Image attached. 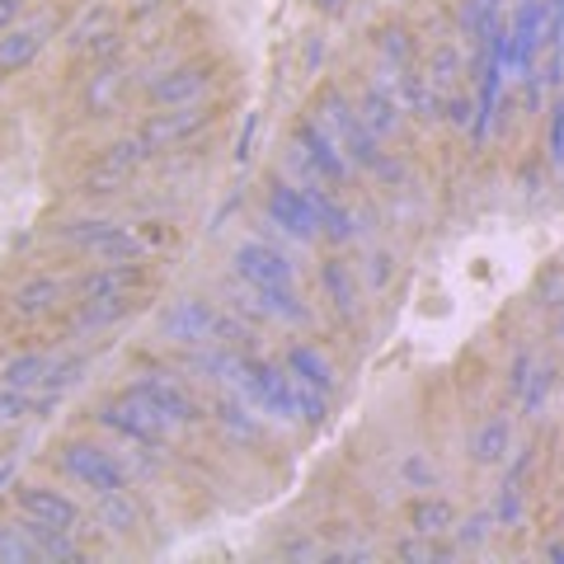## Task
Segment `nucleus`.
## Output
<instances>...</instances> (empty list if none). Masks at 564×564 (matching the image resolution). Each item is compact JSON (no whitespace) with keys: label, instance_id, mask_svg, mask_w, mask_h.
I'll use <instances>...</instances> for the list:
<instances>
[{"label":"nucleus","instance_id":"f8f14e48","mask_svg":"<svg viewBox=\"0 0 564 564\" xmlns=\"http://www.w3.org/2000/svg\"><path fill=\"white\" fill-rule=\"evenodd\" d=\"M141 282H147L141 263H99L76 282V296H132Z\"/></svg>","mask_w":564,"mask_h":564},{"label":"nucleus","instance_id":"c03bdc74","mask_svg":"<svg viewBox=\"0 0 564 564\" xmlns=\"http://www.w3.org/2000/svg\"><path fill=\"white\" fill-rule=\"evenodd\" d=\"M20 6H24V0H0V33L20 20Z\"/></svg>","mask_w":564,"mask_h":564},{"label":"nucleus","instance_id":"b1692460","mask_svg":"<svg viewBox=\"0 0 564 564\" xmlns=\"http://www.w3.org/2000/svg\"><path fill=\"white\" fill-rule=\"evenodd\" d=\"M95 518L104 522V527H109V532L113 536H128V532H137V503L128 499V494H99V503H95Z\"/></svg>","mask_w":564,"mask_h":564},{"label":"nucleus","instance_id":"5701e85b","mask_svg":"<svg viewBox=\"0 0 564 564\" xmlns=\"http://www.w3.org/2000/svg\"><path fill=\"white\" fill-rule=\"evenodd\" d=\"M321 288L329 292V302L339 306V315H352V311H358V278L348 273V263H344V259H325Z\"/></svg>","mask_w":564,"mask_h":564},{"label":"nucleus","instance_id":"a211bd4d","mask_svg":"<svg viewBox=\"0 0 564 564\" xmlns=\"http://www.w3.org/2000/svg\"><path fill=\"white\" fill-rule=\"evenodd\" d=\"M128 311H132V296H80L70 329H76V334H90V329H104V325L122 321Z\"/></svg>","mask_w":564,"mask_h":564},{"label":"nucleus","instance_id":"2eb2a0df","mask_svg":"<svg viewBox=\"0 0 564 564\" xmlns=\"http://www.w3.org/2000/svg\"><path fill=\"white\" fill-rule=\"evenodd\" d=\"M499 29H503V0H462V33L475 52H489Z\"/></svg>","mask_w":564,"mask_h":564},{"label":"nucleus","instance_id":"412c9836","mask_svg":"<svg viewBox=\"0 0 564 564\" xmlns=\"http://www.w3.org/2000/svg\"><path fill=\"white\" fill-rule=\"evenodd\" d=\"M404 518H410V527L419 536H443V532H452V527H456V508L447 499H433V494H429V499H414Z\"/></svg>","mask_w":564,"mask_h":564},{"label":"nucleus","instance_id":"6e6552de","mask_svg":"<svg viewBox=\"0 0 564 564\" xmlns=\"http://www.w3.org/2000/svg\"><path fill=\"white\" fill-rule=\"evenodd\" d=\"M236 273L250 282V288H278V282H292V263H288V254H278L273 245L245 240L236 250Z\"/></svg>","mask_w":564,"mask_h":564},{"label":"nucleus","instance_id":"473e14b6","mask_svg":"<svg viewBox=\"0 0 564 564\" xmlns=\"http://www.w3.org/2000/svg\"><path fill=\"white\" fill-rule=\"evenodd\" d=\"M545 161H551L555 170L564 165V90L555 95L551 118H545Z\"/></svg>","mask_w":564,"mask_h":564},{"label":"nucleus","instance_id":"20e7f679","mask_svg":"<svg viewBox=\"0 0 564 564\" xmlns=\"http://www.w3.org/2000/svg\"><path fill=\"white\" fill-rule=\"evenodd\" d=\"M207 122H212V109H203V104L193 99V104H170V109L151 113L137 132L147 137V147H151V151H170V147H180V141L198 137Z\"/></svg>","mask_w":564,"mask_h":564},{"label":"nucleus","instance_id":"72a5a7b5","mask_svg":"<svg viewBox=\"0 0 564 564\" xmlns=\"http://www.w3.org/2000/svg\"><path fill=\"white\" fill-rule=\"evenodd\" d=\"M250 325L245 321H231V315H221L217 321V334H212V344H221V348H231V352H250Z\"/></svg>","mask_w":564,"mask_h":564},{"label":"nucleus","instance_id":"58836bf2","mask_svg":"<svg viewBox=\"0 0 564 564\" xmlns=\"http://www.w3.org/2000/svg\"><path fill=\"white\" fill-rule=\"evenodd\" d=\"M395 551L404 560H452V545H437L433 536L429 541H404V545H395Z\"/></svg>","mask_w":564,"mask_h":564},{"label":"nucleus","instance_id":"37998d69","mask_svg":"<svg viewBox=\"0 0 564 564\" xmlns=\"http://www.w3.org/2000/svg\"><path fill=\"white\" fill-rule=\"evenodd\" d=\"M165 6H170V0H132L128 14H132V20H151V14H161Z\"/></svg>","mask_w":564,"mask_h":564},{"label":"nucleus","instance_id":"603ef678","mask_svg":"<svg viewBox=\"0 0 564 564\" xmlns=\"http://www.w3.org/2000/svg\"><path fill=\"white\" fill-rule=\"evenodd\" d=\"M560 329H564V321H560Z\"/></svg>","mask_w":564,"mask_h":564},{"label":"nucleus","instance_id":"7ed1b4c3","mask_svg":"<svg viewBox=\"0 0 564 564\" xmlns=\"http://www.w3.org/2000/svg\"><path fill=\"white\" fill-rule=\"evenodd\" d=\"M62 466H66L70 480H80L85 489H95V494H118L122 485H128V470L113 462V452H104L95 443H66L62 447Z\"/></svg>","mask_w":564,"mask_h":564},{"label":"nucleus","instance_id":"cd10ccee","mask_svg":"<svg viewBox=\"0 0 564 564\" xmlns=\"http://www.w3.org/2000/svg\"><path fill=\"white\" fill-rule=\"evenodd\" d=\"M250 410H254L250 400H217V423L231 437H240V443H254V437H259V419Z\"/></svg>","mask_w":564,"mask_h":564},{"label":"nucleus","instance_id":"9b49d317","mask_svg":"<svg viewBox=\"0 0 564 564\" xmlns=\"http://www.w3.org/2000/svg\"><path fill=\"white\" fill-rule=\"evenodd\" d=\"M20 513L24 518H39V522H47V527H62V532H70V527L80 522V508L66 499V494H57V489H47V485H24L20 494Z\"/></svg>","mask_w":564,"mask_h":564},{"label":"nucleus","instance_id":"39448f33","mask_svg":"<svg viewBox=\"0 0 564 564\" xmlns=\"http://www.w3.org/2000/svg\"><path fill=\"white\" fill-rule=\"evenodd\" d=\"M147 85V99L155 104V109H170V104H193L203 99L212 90V62H180L161 70V76L141 80Z\"/></svg>","mask_w":564,"mask_h":564},{"label":"nucleus","instance_id":"393cba45","mask_svg":"<svg viewBox=\"0 0 564 564\" xmlns=\"http://www.w3.org/2000/svg\"><path fill=\"white\" fill-rule=\"evenodd\" d=\"M311 203H315V217H321V236H329V240H352V212H348V207L334 203L321 184L311 188Z\"/></svg>","mask_w":564,"mask_h":564},{"label":"nucleus","instance_id":"f257e3e1","mask_svg":"<svg viewBox=\"0 0 564 564\" xmlns=\"http://www.w3.org/2000/svg\"><path fill=\"white\" fill-rule=\"evenodd\" d=\"M315 118L325 122V128L339 137V147H344V155L352 165H362V170H381V161H386V151H381V137L367 128V118L358 113V104H348L344 99V90H325L321 95V104H315Z\"/></svg>","mask_w":564,"mask_h":564},{"label":"nucleus","instance_id":"ea45409f","mask_svg":"<svg viewBox=\"0 0 564 564\" xmlns=\"http://www.w3.org/2000/svg\"><path fill=\"white\" fill-rule=\"evenodd\" d=\"M499 522H508V527L522 522V489L508 485V480H503V494H499Z\"/></svg>","mask_w":564,"mask_h":564},{"label":"nucleus","instance_id":"2f4dec72","mask_svg":"<svg viewBox=\"0 0 564 564\" xmlns=\"http://www.w3.org/2000/svg\"><path fill=\"white\" fill-rule=\"evenodd\" d=\"M118 90H122V70L118 66H99V76L90 80V90H85V109L104 113L118 99Z\"/></svg>","mask_w":564,"mask_h":564},{"label":"nucleus","instance_id":"8fccbe9b","mask_svg":"<svg viewBox=\"0 0 564 564\" xmlns=\"http://www.w3.org/2000/svg\"><path fill=\"white\" fill-rule=\"evenodd\" d=\"M545 555H551V560H564V541H551V545H545Z\"/></svg>","mask_w":564,"mask_h":564},{"label":"nucleus","instance_id":"09e8293b","mask_svg":"<svg viewBox=\"0 0 564 564\" xmlns=\"http://www.w3.org/2000/svg\"><path fill=\"white\" fill-rule=\"evenodd\" d=\"M386 263H391L386 254H377V259H372V282H386V273H391V269H386Z\"/></svg>","mask_w":564,"mask_h":564},{"label":"nucleus","instance_id":"0eeeda50","mask_svg":"<svg viewBox=\"0 0 564 564\" xmlns=\"http://www.w3.org/2000/svg\"><path fill=\"white\" fill-rule=\"evenodd\" d=\"M269 217L288 236H296V240H315V236H321V217H315V203H311L306 188L273 184V193H269Z\"/></svg>","mask_w":564,"mask_h":564},{"label":"nucleus","instance_id":"4468645a","mask_svg":"<svg viewBox=\"0 0 564 564\" xmlns=\"http://www.w3.org/2000/svg\"><path fill=\"white\" fill-rule=\"evenodd\" d=\"M132 391L147 395L170 423H193V419H198V404H193L170 377H141V381H132Z\"/></svg>","mask_w":564,"mask_h":564},{"label":"nucleus","instance_id":"f704fd0d","mask_svg":"<svg viewBox=\"0 0 564 564\" xmlns=\"http://www.w3.org/2000/svg\"><path fill=\"white\" fill-rule=\"evenodd\" d=\"M296 381V410H302L306 423H325V391L321 386H311L302 377H292Z\"/></svg>","mask_w":564,"mask_h":564},{"label":"nucleus","instance_id":"ddd939ff","mask_svg":"<svg viewBox=\"0 0 564 564\" xmlns=\"http://www.w3.org/2000/svg\"><path fill=\"white\" fill-rule=\"evenodd\" d=\"M358 113L367 118V128H372L377 137H395L400 122H404V104L395 95V85L386 90V85H367V90L358 95Z\"/></svg>","mask_w":564,"mask_h":564},{"label":"nucleus","instance_id":"4be33fe9","mask_svg":"<svg viewBox=\"0 0 564 564\" xmlns=\"http://www.w3.org/2000/svg\"><path fill=\"white\" fill-rule=\"evenodd\" d=\"M20 527L29 532V541L39 545V560H80V545L70 541L62 527H47V522H39V518H24Z\"/></svg>","mask_w":564,"mask_h":564},{"label":"nucleus","instance_id":"e433bc0d","mask_svg":"<svg viewBox=\"0 0 564 564\" xmlns=\"http://www.w3.org/2000/svg\"><path fill=\"white\" fill-rule=\"evenodd\" d=\"M80 372H85V358H62V362H52L47 367V391H66V386H76L80 381Z\"/></svg>","mask_w":564,"mask_h":564},{"label":"nucleus","instance_id":"dca6fc26","mask_svg":"<svg viewBox=\"0 0 564 564\" xmlns=\"http://www.w3.org/2000/svg\"><path fill=\"white\" fill-rule=\"evenodd\" d=\"M151 245L141 240L137 231H128V226H109L95 245H85V254H90L95 263H141L147 259Z\"/></svg>","mask_w":564,"mask_h":564},{"label":"nucleus","instance_id":"f3484780","mask_svg":"<svg viewBox=\"0 0 564 564\" xmlns=\"http://www.w3.org/2000/svg\"><path fill=\"white\" fill-rule=\"evenodd\" d=\"M508 447H513V423L508 419H485L480 429L470 433V462L475 466H499Z\"/></svg>","mask_w":564,"mask_h":564},{"label":"nucleus","instance_id":"3c124183","mask_svg":"<svg viewBox=\"0 0 564 564\" xmlns=\"http://www.w3.org/2000/svg\"><path fill=\"white\" fill-rule=\"evenodd\" d=\"M560 47H564V33H560Z\"/></svg>","mask_w":564,"mask_h":564},{"label":"nucleus","instance_id":"c756f323","mask_svg":"<svg viewBox=\"0 0 564 564\" xmlns=\"http://www.w3.org/2000/svg\"><path fill=\"white\" fill-rule=\"evenodd\" d=\"M39 560V545L29 541V532L20 522H0V564H33Z\"/></svg>","mask_w":564,"mask_h":564},{"label":"nucleus","instance_id":"c9c22d12","mask_svg":"<svg viewBox=\"0 0 564 564\" xmlns=\"http://www.w3.org/2000/svg\"><path fill=\"white\" fill-rule=\"evenodd\" d=\"M109 226H113V221H99V217H95V221H66V226H62V240L76 245V250H85V245H95L104 231H109Z\"/></svg>","mask_w":564,"mask_h":564},{"label":"nucleus","instance_id":"7c9ffc66","mask_svg":"<svg viewBox=\"0 0 564 564\" xmlns=\"http://www.w3.org/2000/svg\"><path fill=\"white\" fill-rule=\"evenodd\" d=\"M109 29H113V10H109V6L85 10V14H80V24L70 29V47L85 52V47H90V43L99 39V33H109Z\"/></svg>","mask_w":564,"mask_h":564},{"label":"nucleus","instance_id":"4c0bfd02","mask_svg":"<svg viewBox=\"0 0 564 564\" xmlns=\"http://www.w3.org/2000/svg\"><path fill=\"white\" fill-rule=\"evenodd\" d=\"M532 372H536V358H532V352H518V358H513V372H508V400H522Z\"/></svg>","mask_w":564,"mask_h":564},{"label":"nucleus","instance_id":"f03ea898","mask_svg":"<svg viewBox=\"0 0 564 564\" xmlns=\"http://www.w3.org/2000/svg\"><path fill=\"white\" fill-rule=\"evenodd\" d=\"M292 151H296V161H302L306 170H315V180H325V184H348V174H352V161L344 155L339 147V137H334L321 118H306V122H296V132H292Z\"/></svg>","mask_w":564,"mask_h":564},{"label":"nucleus","instance_id":"a18cd8bd","mask_svg":"<svg viewBox=\"0 0 564 564\" xmlns=\"http://www.w3.org/2000/svg\"><path fill=\"white\" fill-rule=\"evenodd\" d=\"M250 141H254V118L245 122V132H240V147H236V161H245L250 155Z\"/></svg>","mask_w":564,"mask_h":564},{"label":"nucleus","instance_id":"a19ab883","mask_svg":"<svg viewBox=\"0 0 564 564\" xmlns=\"http://www.w3.org/2000/svg\"><path fill=\"white\" fill-rule=\"evenodd\" d=\"M452 532L462 536V545H480V541L489 536V518H485V513H480V518H466V522H456Z\"/></svg>","mask_w":564,"mask_h":564},{"label":"nucleus","instance_id":"1a4fd4ad","mask_svg":"<svg viewBox=\"0 0 564 564\" xmlns=\"http://www.w3.org/2000/svg\"><path fill=\"white\" fill-rule=\"evenodd\" d=\"M62 296H66V282L39 273V278H24L20 288L6 296V311L14 315V321H43L47 311H57Z\"/></svg>","mask_w":564,"mask_h":564},{"label":"nucleus","instance_id":"423d86ee","mask_svg":"<svg viewBox=\"0 0 564 564\" xmlns=\"http://www.w3.org/2000/svg\"><path fill=\"white\" fill-rule=\"evenodd\" d=\"M217 321H221V311L212 302H203V296H184V302H174L161 315V334L174 344H212Z\"/></svg>","mask_w":564,"mask_h":564},{"label":"nucleus","instance_id":"bb28decb","mask_svg":"<svg viewBox=\"0 0 564 564\" xmlns=\"http://www.w3.org/2000/svg\"><path fill=\"white\" fill-rule=\"evenodd\" d=\"M433 85H443V90H452L456 80L466 76V57H462V47L456 43H437L433 52H429V70H423Z\"/></svg>","mask_w":564,"mask_h":564},{"label":"nucleus","instance_id":"79ce46f5","mask_svg":"<svg viewBox=\"0 0 564 564\" xmlns=\"http://www.w3.org/2000/svg\"><path fill=\"white\" fill-rule=\"evenodd\" d=\"M404 480H414V485H433L437 480V470L423 462V456H410V462H404Z\"/></svg>","mask_w":564,"mask_h":564},{"label":"nucleus","instance_id":"de8ad7c7","mask_svg":"<svg viewBox=\"0 0 564 564\" xmlns=\"http://www.w3.org/2000/svg\"><path fill=\"white\" fill-rule=\"evenodd\" d=\"M311 6H321L325 14H344V10H348V0H311Z\"/></svg>","mask_w":564,"mask_h":564},{"label":"nucleus","instance_id":"6ab92c4d","mask_svg":"<svg viewBox=\"0 0 564 564\" xmlns=\"http://www.w3.org/2000/svg\"><path fill=\"white\" fill-rule=\"evenodd\" d=\"M151 147H147V137L141 132H132V137H118L109 151H104V161H99V170H109V174H118V180H128L132 170H141L151 161Z\"/></svg>","mask_w":564,"mask_h":564},{"label":"nucleus","instance_id":"9d476101","mask_svg":"<svg viewBox=\"0 0 564 564\" xmlns=\"http://www.w3.org/2000/svg\"><path fill=\"white\" fill-rule=\"evenodd\" d=\"M52 29H57V20H33V24L0 33V76H6V70H24L52 39Z\"/></svg>","mask_w":564,"mask_h":564},{"label":"nucleus","instance_id":"a878e982","mask_svg":"<svg viewBox=\"0 0 564 564\" xmlns=\"http://www.w3.org/2000/svg\"><path fill=\"white\" fill-rule=\"evenodd\" d=\"M47 367H52L47 352H20V358H10L6 367H0V377H6V386L33 391V386H43V381H47Z\"/></svg>","mask_w":564,"mask_h":564},{"label":"nucleus","instance_id":"49530a36","mask_svg":"<svg viewBox=\"0 0 564 564\" xmlns=\"http://www.w3.org/2000/svg\"><path fill=\"white\" fill-rule=\"evenodd\" d=\"M321 57H325V43H321V39H311V43H306V66H315Z\"/></svg>","mask_w":564,"mask_h":564},{"label":"nucleus","instance_id":"c85d7f7f","mask_svg":"<svg viewBox=\"0 0 564 564\" xmlns=\"http://www.w3.org/2000/svg\"><path fill=\"white\" fill-rule=\"evenodd\" d=\"M288 372L302 377V381H311V386H321V391H329V386H334V367H329L315 348H292V352H288Z\"/></svg>","mask_w":564,"mask_h":564},{"label":"nucleus","instance_id":"aec40b11","mask_svg":"<svg viewBox=\"0 0 564 564\" xmlns=\"http://www.w3.org/2000/svg\"><path fill=\"white\" fill-rule=\"evenodd\" d=\"M377 52H381V62L386 66H395V70H410L419 62V39L404 24H381L377 29Z\"/></svg>","mask_w":564,"mask_h":564}]
</instances>
